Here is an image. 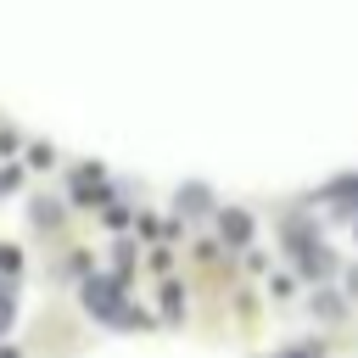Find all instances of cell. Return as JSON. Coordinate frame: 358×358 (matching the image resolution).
<instances>
[{
  "instance_id": "cell-5",
  "label": "cell",
  "mask_w": 358,
  "mask_h": 358,
  "mask_svg": "<svg viewBox=\"0 0 358 358\" xmlns=\"http://www.w3.org/2000/svg\"><path fill=\"white\" fill-rule=\"evenodd\" d=\"M280 358H319V347H296V352H280Z\"/></svg>"
},
{
  "instance_id": "cell-1",
  "label": "cell",
  "mask_w": 358,
  "mask_h": 358,
  "mask_svg": "<svg viewBox=\"0 0 358 358\" xmlns=\"http://www.w3.org/2000/svg\"><path fill=\"white\" fill-rule=\"evenodd\" d=\"M84 308L101 313V319H123V313H129L123 296H117V280H90V285H84Z\"/></svg>"
},
{
  "instance_id": "cell-3",
  "label": "cell",
  "mask_w": 358,
  "mask_h": 358,
  "mask_svg": "<svg viewBox=\"0 0 358 358\" xmlns=\"http://www.w3.org/2000/svg\"><path fill=\"white\" fill-rule=\"evenodd\" d=\"M201 207H207V190L190 185V190H185V213H201Z\"/></svg>"
},
{
  "instance_id": "cell-6",
  "label": "cell",
  "mask_w": 358,
  "mask_h": 358,
  "mask_svg": "<svg viewBox=\"0 0 358 358\" xmlns=\"http://www.w3.org/2000/svg\"><path fill=\"white\" fill-rule=\"evenodd\" d=\"M347 291H352V296H358V268H352V274H347Z\"/></svg>"
},
{
  "instance_id": "cell-4",
  "label": "cell",
  "mask_w": 358,
  "mask_h": 358,
  "mask_svg": "<svg viewBox=\"0 0 358 358\" xmlns=\"http://www.w3.org/2000/svg\"><path fill=\"white\" fill-rule=\"evenodd\" d=\"M11 324V291H0V330Z\"/></svg>"
},
{
  "instance_id": "cell-2",
  "label": "cell",
  "mask_w": 358,
  "mask_h": 358,
  "mask_svg": "<svg viewBox=\"0 0 358 358\" xmlns=\"http://www.w3.org/2000/svg\"><path fill=\"white\" fill-rule=\"evenodd\" d=\"M224 235H229L235 246H246V235H252V218H246V213H224Z\"/></svg>"
}]
</instances>
